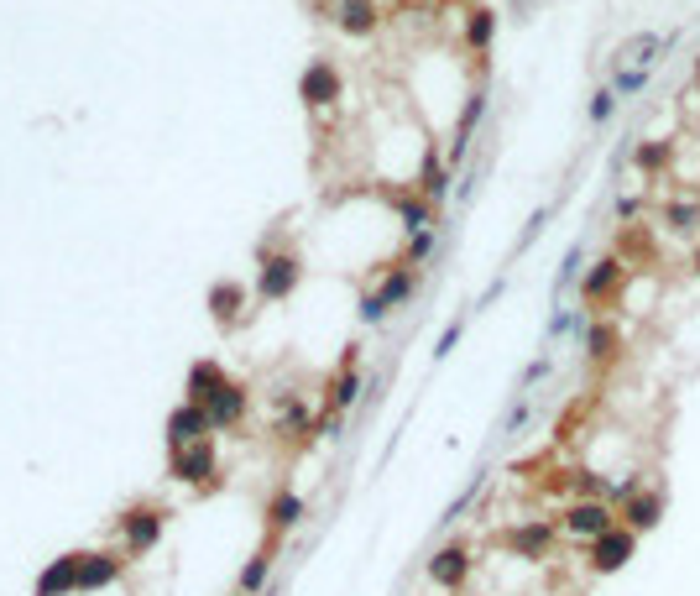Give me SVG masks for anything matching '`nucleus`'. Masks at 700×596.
Returning a JSON list of instances; mask_svg holds the SVG:
<instances>
[{
    "label": "nucleus",
    "mask_w": 700,
    "mask_h": 596,
    "mask_svg": "<svg viewBox=\"0 0 700 596\" xmlns=\"http://www.w3.org/2000/svg\"><path fill=\"white\" fill-rule=\"evenodd\" d=\"M413 288H418V272L413 267H392L387 278H382V288L361 298V319H366V325H377V319H387V309L408 304Z\"/></svg>",
    "instance_id": "nucleus-1"
},
{
    "label": "nucleus",
    "mask_w": 700,
    "mask_h": 596,
    "mask_svg": "<svg viewBox=\"0 0 700 596\" xmlns=\"http://www.w3.org/2000/svg\"><path fill=\"white\" fill-rule=\"evenodd\" d=\"M303 278V262H298V251H262V272H256V293L262 298H288Z\"/></svg>",
    "instance_id": "nucleus-2"
},
{
    "label": "nucleus",
    "mask_w": 700,
    "mask_h": 596,
    "mask_svg": "<svg viewBox=\"0 0 700 596\" xmlns=\"http://www.w3.org/2000/svg\"><path fill=\"white\" fill-rule=\"evenodd\" d=\"M559 529L575 534V539H601L606 529H617V518H612V502H596V497H580L570 502L565 513H559Z\"/></svg>",
    "instance_id": "nucleus-3"
},
{
    "label": "nucleus",
    "mask_w": 700,
    "mask_h": 596,
    "mask_svg": "<svg viewBox=\"0 0 700 596\" xmlns=\"http://www.w3.org/2000/svg\"><path fill=\"white\" fill-rule=\"evenodd\" d=\"M664 48H669V37H659V32H633V37L617 42L612 68H643V74H653V68H659V58H664Z\"/></svg>",
    "instance_id": "nucleus-4"
},
{
    "label": "nucleus",
    "mask_w": 700,
    "mask_h": 596,
    "mask_svg": "<svg viewBox=\"0 0 700 596\" xmlns=\"http://www.w3.org/2000/svg\"><path fill=\"white\" fill-rule=\"evenodd\" d=\"M633 549H638V534L617 523V529H606L601 539H591V570L612 576V570H622L627 560H633Z\"/></svg>",
    "instance_id": "nucleus-5"
},
{
    "label": "nucleus",
    "mask_w": 700,
    "mask_h": 596,
    "mask_svg": "<svg viewBox=\"0 0 700 596\" xmlns=\"http://www.w3.org/2000/svg\"><path fill=\"white\" fill-rule=\"evenodd\" d=\"M298 95H303V105H314V110H324V105H335L340 100V68L335 63H309L303 68V79H298Z\"/></svg>",
    "instance_id": "nucleus-6"
},
{
    "label": "nucleus",
    "mask_w": 700,
    "mask_h": 596,
    "mask_svg": "<svg viewBox=\"0 0 700 596\" xmlns=\"http://www.w3.org/2000/svg\"><path fill=\"white\" fill-rule=\"evenodd\" d=\"M209 434H215V424H209L204 403H183V408H173V419H168V445H173V450H189V445L209 440Z\"/></svg>",
    "instance_id": "nucleus-7"
},
{
    "label": "nucleus",
    "mask_w": 700,
    "mask_h": 596,
    "mask_svg": "<svg viewBox=\"0 0 700 596\" xmlns=\"http://www.w3.org/2000/svg\"><path fill=\"white\" fill-rule=\"evenodd\" d=\"M204 414H209V424H215V429H236L246 419V387L225 377L215 393L204 398Z\"/></svg>",
    "instance_id": "nucleus-8"
},
{
    "label": "nucleus",
    "mask_w": 700,
    "mask_h": 596,
    "mask_svg": "<svg viewBox=\"0 0 700 596\" xmlns=\"http://www.w3.org/2000/svg\"><path fill=\"white\" fill-rule=\"evenodd\" d=\"M659 518H664V497L659 492H638V497H627L622 508H617V523L622 529H633V534H648V529H659Z\"/></svg>",
    "instance_id": "nucleus-9"
},
{
    "label": "nucleus",
    "mask_w": 700,
    "mask_h": 596,
    "mask_svg": "<svg viewBox=\"0 0 700 596\" xmlns=\"http://www.w3.org/2000/svg\"><path fill=\"white\" fill-rule=\"evenodd\" d=\"M173 476L178 481H194V487H209V476H215V445L199 440L189 450H173Z\"/></svg>",
    "instance_id": "nucleus-10"
},
{
    "label": "nucleus",
    "mask_w": 700,
    "mask_h": 596,
    "mask_svg": "<svg viewBox=\"0 0 700 596\" xmlns=\"http://www.w3.org/2000/svg\"><path fill=\"white\" fill-rule=\"evenodd\" d=\"M377 21H382L377 0H340V6H335V27L345 37H371V32H377Z\"/></svg>",
    "instance_id": "nucleus-11"
},
{
    "label": "nucleus",
    "mask_w": 700,
    "mask_h": 596,
    "mask_svg": "<svg viewBox=\"0 0 700 596\" xmlns=\"http://www.w3.org/2000/svg\"><path fill=\"white\" fill-rule=\"evenodd\" d=\"M121 534H126V544L142 555V549H152L157 544V534H162V513L157 508H131V513H121Z\"/></svg>",
    "instance_id": "nucleus-12"
},
{
    "label": "nucleus",
    "mask_w": 700,
    "mask_h": 596,
    "mask_svg": "<svg viewBox=\"0 0 700 596\" xmlns=\"http://www.w3.org/2000/svg\"><path fill=\"white\" fill-rule=\"evenodd\" d=\"M617 283H622V257H601L586 278H580V298H586V304H601L606 293H617Z\"/></svg>",
    "instance_id": "nucleus-13"
},
{
    "label": "nucleus",
    "mask_w": 700,
    "mask_h": 596,
    "mask_svg": "<svg viewBox=\"0 0 700 596\" xmlns=\"http://www.w3.org/2000/svg\"><path fill=\"white\" fill-rule=\"evenodd\" d=\"M429 576H434L439 586H450V591H455V586H460L465 576H471V555H465V549H460V544H450V549H439V555L429 560Z\"/></svg>",
    "instance_id": "nucleus-14"
},
{
    "label": "nucleus",
    "mask_w": 700,
    "mask_h": 596,
    "mask_svg": "<svg viewBox=\"0 0 700 596\" xmlns=\"http://www.w3.org/2000/svg\"><path fill=\"white\" fill-rule=\"evenodd\" d=\"M241 304H246V288L241 283H215L209 288V314H215V325H236L241 319Z\"/></svg>",
    "instance_id": "nucleus-15"
},
{
    "label": "nucleus",
    "mask_w": 700,
    "mask_h": 596,
    "mask_svg": "<svg viewBox=\"0 0 700 596\" xmlns=\"http://www.w3.org/2000/svg\"><path fill=\"white\" fill-rule=\"evenodd\" d=\"M392 210L403 215V231H434V204L424 194H392Z\"/></svg>",
    "instance_id": "nucleus-16"
},
{
    "label": "nucleus",
    "mask_w": 700,
    "mask_h": 596,
    "mask_svg": "<svg viewBox=\"0 0 700 596\" xmlns=\"http://www.w3.org/2000/svg\"><path fill=\"white\" fill-rule=\"evenodd\" d=\"M115 576H121V555H79V591L110 586Z\"/></svg>",
    "instance_id": "nucleus-17"
},
{
    "label": "nucleus",
    "mask_w": 700,
    "mask_h": 596,
    "mask_svg": "<svg viewBox=\"0 0 700 596\" xmlns=\"http://www.w3.org/2000/svg\"><path fill=\"white\" fill-rule=\"evenodd\" d=\"M481 110H486V95L476 89V95L465 100V110H460V126H455V142H450V163H460V157L471 152V136H476V121H481Z\"/></svg>",
    "instance_id": "nucleus-18"
},
{
    "label": "nucleus",
    "mask_w": 700,
    "mask_h": 596,
    "mask_svg": "<svg viewBox=\"0 0 700 596\" xmlns=\"http://www.w3.org/2000/svg\"><path fill=\"white\" fill-rule=\"evenodd\" d=\"M53 591H79V555H63V560H53L48 570H42L37 596H53Z\"/></svg>",
    "instance_id": "nucleus-19"
},
{
    "label": "nucleus",
    "mask_w": 700,
    "mask_h": 596,
    "mask_svg": "<svg viewBox=\"0 0 700 596\" xmlns=\"http://www.w3.org/2000/svg\"><path fill=\"white\" fill-rule=\"evenodd\" d=\"M418 194H424L429 204H439V199L450 194V168L439 163V152H434V147L424 152V173H418Z\"/></svg>",
    "instance_id": "nucleus-20"
},
{
    "label": "nucleus",
    "mask_w": 700,
    "mask_h": 596,
    "mask_svg": "<svg viewBox=\"0 0 700 596\" xmlns=\"http://www.w3.org/2000/svg\"><path fill=\"white\" fill-rule=\"evenodd\" d=\"M507 544L518 549V555H528V560H539L544 549L554 544V523H528V529H512L507 534Z\"/></svg>",
    "instance_id": "nucleus-21"
},
{
    "label": "nucleus",
    "mask_w": 700,
    "mask_h": 596,
    "mask_svg": "<svg viewBox=\"0 0 700 596\" xmlns=\"http://www.w3.org/2000/svg\"><path fill=\"white\" fill-rule=\"evenodd\" d=\"M356 393H361V377H356V346H350V356L340 361V377H335L330 403H335V408H350V403H356Z\"/></svg>",
    "instance_id": "nucleus-22"
},
{
    "label": "nucleus",
    "mask_w": 700,
    "mask_h": 596,
    "mask_svg": "<svg viewBox=\"0 0 700 596\" xmlns=\"http://www.w3.org/2000/svg\"><path fill=\"white\" fill-rule=\"evenodd\" d=\"M220 382H225V372H220V366H215V361H199L194 372H189V403H204V398L215 393Z\"/></svg>",
    "instance_id": "nucleus-23"
},
{
    "label": "nucleus",
    "mask_w": 700,
    "mask_h": 596,
    "mask_svg": "<svg viewBox=\"0 0 700 596\" xmlns=\"http://www.w3.org/2000/svg\"><path fill=\"white\" fill-rule=\"evenodd\" d=\"M586 356L591 361H612L617 356V330L606 325V319H596V325L586 330Z\"/></svg>",
    "instance_id": "nucleus-24"
},
{
    "label": "nucleus",
    "mask_w": 700,
    "mask_h": 596,
    "mask_svg": "<svg viewBox=\"0 0 700 596\" xmlns=\"http://www.w3.org/2000/svg\"><path fill=\"white\" fill-rule=\"evenodd\" d=\"M267 518H272V529H293V523L303 518V497L298 492H277L272 508H267Z\"/></svg>",
    "instance_id": "nucleus-25"
},
{
    "label": "nucleus",
    "mask_w": 700,
    "mask_h": 596,
    "mask_svg": "<svg viewBox=\"0 0 700 596\" xmlns=\"http://www.w3.org/2000/svg\"><path fill=\"white\" fill-rule=\"evenodd\" d=\"M492 37H497V16L492 11H471V27H465V42H471L476 53L492 48Z\"/></svg>",
    "instance_id": "nucleus-26"
},
{
    "label": "nucleus",
    "mask_w": 700,
    "mask_h": 596,
    "mask_svg": "<svg viewBox=\"0 0 700 596\" xmlns=\"http://www.w3.org/2000/svg\"><path fill=\"white\" fill-rule=\"evenodd\" d=\"M617 105H622V100H617V89H612V84H601L596 95H591V105H586V121H591V126H606V121L617 116Z\"/></svg>",
    "instance_id": "nucleus-27"
},
{
    "label": "nucleus",
    "mask_w": 700,
    "mask_h": 596,
    "mask_svg": "<svg viewBox=\"0 0 700 596\" xmlns=\"http://www.w3.org/2000/svg\"><path fill=\"white\" fill-rule=\"evenodd\" d=\"M648 79H653V74H643V68H612V89H617V100H627V95H643V89H648Z\"/></svg>",
    "instance_id": "nucleus-28"
},
{
    "label": "nucleus",
    "mask_w": 700,
    "mask_h": 596,
    "mask_svg": "<svg viewBox=\"0 0 700 596\" xmlns=\"http://www.w3.org/2000/svg\"><path fill=\"white\" fill-rule=\"evenodd\" d=\"M580 267H586V251H580V246H570V251H565V262H559V278H554V288L565 293V288H570L575 278H586V272H580Z\"/></svg>",
    "instance_id": "nucleus-29"
},
{
    "label": "nucleus",
    "mask_w": 700,
    "mask_h": 596,
    "mask_svg": "<svg viewBox=\"0 0 700 596\" xmlns=\"http://www.w3.org/2000/svg\"><path fill=\"white\" fill-rule=\"evenodd\" d=\"M664 220L674 225V231H695V225H700V204L680 199V204H669V210H664Z\"/></svg>",
    "instance_id": "nucleus-30"
},
{
    "label": "nucleus",
    "mask_w": 700,
    "mask_h": 596,
    "mask_svg": "<svg viewBox=\"0 0 700 596\" xmlns=\"http://www.w3.org/2000/svg\"><path fill=\"white\" fill-rule=\"evenodd\" d=\"M669 163V142H643L638 147V168H664Z\"/></svg>",
    "instance_id": "nucleus-31"
},
{
    "label": "nucleus",
    "mask_w": 700,
    "mask_h": 596,
    "mask_svg": "<svg viewBox=\"0 0 700 596\" xmlns=\"http://www.w3.org/2000/svg\"><path fill=\"white\" fill-rule=\"evenodd\" d=\"M549 215H554V210H549V204H544V210H533V220L523 225V236H518V251H523V246H533V241H539V236H544V225H549Z\"/></svg>",
    "instance_id": "nucleus-32"
},
{
    "label": "nucleus",
    "mask_w": 700,
    "mask_h": 596,
    "mask_svg": "<svg viewBox=\"0 0 700 596\" xmlns=\"http://www.w3.org/2000/svg\"><path fill=\"white\" fill-rule=\"evenodd\" d=\"M267 565H272L267 555H256V560L241 570V591H256V586H262V581H267Z\"/></svg>",
    "instance_id": "nucleus-33"
},
{
    "label": "nucleus",
    "mask_w": 700,
    "mask_h": 596,
    "mask_svg": "<svg viewBox=\"0 0 700 596\" xmlns=\"http://www.w3.org/2000/svg\"><path fill=\"white\" fill-rule=\"evenodd\" d=\"M434 251V231H418L413 241H408V257H403V267H413V262H424Z\"/></svg>",
    "instance_id": "nucleus-34"
},
{
    "label": "nucleus",
    "mask_w": 700,
    "mask_h": 596,
    "mask_svg": "<svg viewBox=\"0 0 700 596\" xmlns=\"http://www.w3.org/2000/svg\"><path fill=\"white\" fill-rule=\"evenodd\" d=\"M460 335H465V319H455V325H450L445 335H439V346H434V356H450V351L460 346Z\"/></svg>",
    "instance_id": "nucleus-35"
},
{
    "label": "nucleus",
    "mask_w": 700,
    "mask_h": 596,
    "mask_svg": "<svg viewBox=\"0 0 700 596\" xmlns=\"http://www.w3.org/2000/svg\"><path fill=\"white\" fill-rule=\"evenodd\" d=\"M523 419H528V398H523V403H512V414H507V434H518V429H523Z\"/></svg>",
    "instance_id": "nucleus-36"
},
{
    "label": "nucleus",
    "mask_w": 700,
    "mask_h": 596,
    "mask_svg": "<svg viewBox=\"0 0 700 596\" xmlns=\"http://www.w3.org/2000/svg\"><path fill=\"white\" fill-rule=\"evenodd\" d=\"M695 84H700V58H695Z\"/></svg>",
    "instance_id": "nucleus-37"
},
{
    "label": "nucleus",
    "mask_w": 700,
    "mask_h": 596,
    "mask_svg": "<svg viewBox=\"0 0 700 596\" xmlns=\"http://www.w3.org/2000/svg\"><path fill=\"white\" fill-rule=\"evenodd\" d=\"M695 272H700V246H695Z\"/></svg>",
    "instance_id": "nucleus-38"
}]
</instances>
